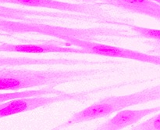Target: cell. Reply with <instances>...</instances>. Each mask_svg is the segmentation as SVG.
I'll use <instances>...</instances> for the list:
<instances>
[{
  "label": "cell",
  "instance_id": "cell-9",
  "mask_svg": "<svg viewBox=\"0 0 160 130\" xmlns=\"http://www.w3.org/2000/svg\"><path fill=\"white\" fill-rule=\"evenodd\" d=\"M81 63L66 58H33L27 56H0V67H21L28 65H76Z\"/></svg>",
  "mask_w": 160,
  "mask_h": 130
},
{
  "label": "cell",
  "instance_id": "cell-8",
  "mask_svg": "<svg viewBox=\"0 0 160 130\" xmlns=\"http://www.w3.org/2000/svg\"><path fill=\"white\" fill-rule=\"evenodd\" d=\"M107 4L133 13L142 14L159 20V3L152 0H102Z\"/></svg>",
  "mask_w": 160,
  "mask_h": 130
},
{
  "label": "cell",
  "instance_id": "cell-13",
  "mask_svg": "<svg viewBox=\"0 0 160 130\" xmlns=\"http://www.w3.org/2000/svg\"><path fill=\"white\" fill-rule=\"evenodd\" d=\"M75 1L81 2L82 3H95L96 0H75Z\"/></svg>",
  "mask_w": 160,
  "mask_h": 130
},
{
  "label": "cell",
  "instance_id": "cell-10",
  "mask_svg": "<svg viewBox=\"0 0 160 130\" xmlns=\"http://www.w3.org/2000/svg\"><path fill=\"white\" fill-rule=\"evenodd\" d=\"M62 91L58 90L55 89V87H42L38 89L33 90H25L21 92H0V103L7 101V100H12V99L23 98V97L35 96H43V95H52V94L60 93Z\"/></svg>",
  "mask_w": 160,
  "mask_h": 130
},
{
  "label": "cell",
  "instance_id": "cell-4",
  "mask_svg": "<svg viewBox=\"0 0 160 130\" xmlns=\"http://www.w3.org/2000/svg\"><path fill=\"white\" fill-rule=\"evenodd\" d=\"M62 43L70 45V46L79 48L84 52V54H95L109 56V57L134 60L149 63V64H153L156 65L160 64L159 56H155V55L142 53V52L129 49L113 46V45H107V44L99 43L94 41L73 38V39H69L66 42H62Z\"/></svg>",
  "mask_w": 160,
  "mask_h": 130
},
{
  "label": "cell",
  "instance_id": "cell-6",
  "mask_svg": "<svg viewBox=\"0 0 160 130\" xmlns=\"http://www.w3.org/2000/svg\"><path fill=\"white\" fill-rule=\"evenodd\" d=\"M0 52L21 53H82V50L75 46L65 45L62 42L56 43L45 42V43H25V44H9L4 43L0 45Z\"/></svg>",
  "mask_w": 160,
  "mask_h": 130
},
{
  "label": "cell",
  "instance_id": "cell-15",
  "mask_svg": "<svg viewBox=\"0 0 160 130\" xmlns=\"http://www.w3.org/2000/svg\"><path fill=\"white\" fill-rule=\"evenodd\" d=\"M0 6H1V5H0Z\"/></svg>",
  "mask_w": 160,
  "mask_h": 130
},
{
  "label": "cell",
  "instance_id": "cell-2",
  "mask_svg": "<svg viewBox=\"0 0 160 130\" xmlns=\"http://www.w3.org/2000/svg\"><path fill=\"white\" fill-rule=\"evenodd\" d=\"M160 86L146 88L139 92L122 96H112L95 102L84 109L75 113L67 122L55 127V129H62L76 124L99 119L109 116L129 107L159 100Z\"/></svg>",
  "mask_w": 160,
  "mask_h": 130
},
{
  "label": "cell",
  "instance_id": "cell-5",
  "mask_svg": "<svg viewBox=\"0 0 160 130\" xmlns=\"http://www.w3.org/2000/svg\"><path fill=\"white\" fill-rule=\"evenodd\" d=\"M0 4H14L30 7L46 8L62 12L80 14L92 19L104 18L103 10L92 3H70L56 0H0Z\"/></svg>",
  "mask_w": 160,
  "mask_h": 130
},
{
  "label": "cell",
  "instance_id": "cell-3",
  "mask_svg": "<svg viewBox=\"0 0 160 130\" xmlns=\"http://www.w3.org/2000/svg\"><path fill=\"white\" fill-rule=\"evenodd\" d=\"M95 92H97L96 89L74 92H66L62 91L60 93L52 94V95L35 96L12 99L0 103V118L32 111L42 107L49 106L58 102L82 100L88 96L91 93H94Z\"/></svg>",
  "mask_w": 160,
  "mask_h": 130
},
{
  "label": "cell",
  "instance_id": "cell-1",
  "mask_svg": "<svg viewBox=\"0 0 160 130\" xmlns=\"http://www.w3.org/2000/svg\"><path fill=\"white\" fill-rule=\"evenodd\" d=\"M102 69H47L33 70L0 67V91H17L30 88L56 87L102 72Z\"/></svg>",
  "mask_w": 160,
  "mask_h": 130
},
{
  "label": "cell",
  "instance_id": "cell-11",
  "mask_svg": "<svg viewBox=\"0 0 160 130\" xmlns=\"http://www.w3.org/2000/svg\"><path fill=\"white\" fill-rule=\"evenodd\" d=\"M134 130H159L160 129V114H157L152 117L139 122L134 126L131 127Z\"/></svg>",
  "mask_w": 160,
  "mask_h": 130
},
{
  "label": "cell",
  "instance_id": "cell-14",
  "mask_svg": "<svg viewBox=\"0 0 160 130\" xmlns=\"http://www.w3.org/2000/svg\"><path fill=\"white\" fill-rule=\"evenodd\" d=\"M152 1L156 2V3H160V0H152Z\"/></svg>",
  "mask_w": 160,
  "mask_h": 130
},
{
  "label": "cell",
  "instance_id": "cell-12",
  "mask_svg": "<svg viewBox=\"0 0 160 130\" xmlns=\"http://www.w3.org/2000/svg\"><path fill=\"white\" fill-rule=\"evenodd\" d=\"M130 28L135 31L139 36L148 39H154L159 41L160 39L159 29H152V28H144V27L137 26V25H130Z\"/></svg>",
  "mask_w": 160,
  "mask_h": 130
},
{
  "label": "cell",
  "instance_id": "cell-7",
  "mask_svg": "<svg viewBox=\"0 0 160 130\" xmlns=\"http://www.w3.org/2000/svg\"><path fill=\"white\" fill-rule=\"evenodd\" d=\"M160 107L141 110H121L115 116L106 120L96 128L98 130H120L135 124L143 117L158 113Z\"/></svg>",
  "mask_w": 160,
  "mask_h": 130
}]
</instances>
